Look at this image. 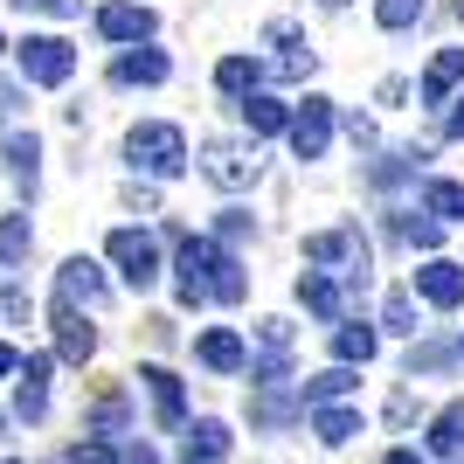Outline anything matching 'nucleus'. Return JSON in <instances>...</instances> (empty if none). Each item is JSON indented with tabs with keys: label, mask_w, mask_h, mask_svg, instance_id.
Here are the masks:
<instances>
[{
	"label": "nucleus",
	"mask_w": 464,
	"mask_h": 464,
	"mask_svg": "<svg viewBox=\"0 0 464 464\" xmlns=\"http://www.w3.org/2000/svg\"><path fill=\"white\" fill-rule=\"evenodd\" d=\"M174 291L180 305H201V298H222V305H243L250 298V277H243V264H236V250H222L215 236H174Z\"/></svg>",
	"instance_id": "nucleus-1"
},
{
	"label": "nucleus",
	"mask_w": 464,
	"mask_h": 464,
	"mask_svg": "<svg viewBox=\"0 0 464 464\" xmlns=\"http://www.w3.org/2000/svg\"><path fill=\"white\" fill-rule=\"evenodd\" d=\"M305 264L312 271H326L333 285H368V271H374V256H368V236L353 229V222H340V229H312L305 236Z\"/></svg>",
	"instance_id": "nucleus-2"
},
{
	"label": "nucleus",
	"mask_w": 464,
	"mask_h": 464,
	"mask_svg": "<svg viewBox=\"0 0 464 464\" xmlns=\"http://www.w3.org/2000/svg\"><path fill=\"white\" fill-rule=\"evenodd\" d=\"M125 160H132L139 174H153V180H180L188 174V139H180V125H132L125 132Z\"/></svg>",
	"instance_id": "nucleus-3"
},
{
	"label": "nucleus",
	"mask_w": 464,
	"mask_h": 464,
	"mask_svg": "<svg viewBox=\"0 0 464 464\" xmlns=\"http://www.w3.org/2000/svg\"><path fill=\"white\" fill-rule=\"evenodd\" d=\"M14 56H21V77L49 83V91L77 77V49H70L63 35H28V42H14Z\"/></svg>",
	"instance_id": "nucleus-4"
},
{
	"label": "nucleus",
	"mask_w": 464,
	"mask_h": 464,
	"mask_svg": "<svg viewBox=\"0 0 464 464\" xmlns=\"http://www.w3.org/2000/svg\"><path fill=\"white\" fill-rule=\"evenodd\" d=\"M104 250H111L118 277H125L132 291H153V285H160V243H153L146 229H111V243H104Z\"/></svg>",
	"instance_id": "nucleus-5"
},
{
	"label": "nucleus",
	"mask_w": 464,
	"mask_h": 464,
	"mask_svg": "<svg viewBox=\"0 0 464 464\" xmlns=\"http://www.w3.org/2000/svg\"><path fill=\"white\" fill-rule=\"evenodd\" d=\"M285 139H291L298 160H326V146H333V97H305V104L285 118Z\"/></svg>",
	"instance_id": "nucleus-6"
},
{
	"label": "nucleus",
	"mask_w": 464,
	"mask_h": 464,
	"mask_svg": "<svg viewBox=\"0 0 464 464\" xmlns=\"http://www.w3.org/2000/svg\"><path fill=\"white\" fill-rule=\"evenodd\" d=\"M201 174L215 180V188H250L256 180V153L250 146H236V139H208V146H201Z\"/></svg>",
	"instance_id": "nucleus-7"
},
{
	"label": "nucleus",
	"mask_w": 464,
	"mask_h": 464,
	"mask_svg": "<svg viewBox=\"0 0 464 464\" xmlns=\"http://www.w3.org/2000/svg\"><path fill=\"white\" fill-rule=\"evenodd\" d=\"M14 374H21L14 382V416L21 423H42V416H49V353H28Z\"/></svg>",
	"instance_id": "nucleus-8"
},
{
	"label": "nucleus",
	"mask_w": 464,
	"mask_h": 464,
	"mask_svg": "<svg viewBox=\"0 0 464 464\" xmlns=\"http://www.w3.org/2000/svg\"><path fill=\"white\" fill-rule=\"evenodd\" d=\"M139 382H146V395H153L160 430H180V423H188V395H180V374L174 368H139Z\"/></svg>",
	"instance_id": "nucleus-9"
},
{
	"label": "nucleus",
	"mask_w": 464,
	"mask_h": 464,
	"mask_svg": "<svg viewBox=\"0 0 464 464\" xmlns=\"http://www.w3.org/2000/svg\"><path fill=\"white\" fill-rule=\"evenodd\" d=\"M194 361H201V368H215V374H243V368H250V347H243V333L215 326V333H201V340H194Z\"/></svg>",
	"instance_id": "nucleus-10"
},
{
	"label": "nucleus",
	"mask_w": 464,
	"mask_h": 464,
	"mask_svg": "<svg viewBox=\"0 0 464 464\" xmlns=\"http://www.w3.org/2000/svg\"><path fill=\"white\" fill-rule=\"evenodd\" d=\"M160 21L153 7H132V0H111V7H97V35L104 42H146Z\"/></svg>",
	"instance_id": "nucleus-11"
},
{
	"label": "nucleus",
	"mask_w": 464,
	"mask_h": 464,
	"mask_svg": "<svg viewBox=\"0 0 464 464\" xmlns=\"http://www.w3.org/2000/svg\"><path fill=\"white\" fill-rule=\"evenodd\" d=\"M416 291H423L437 312H458V305H464V264H444V256H430L423 271H416Z\"/></svg>",
	"instance_id": "nucleus-12"
},
{
	"label": "nucleus",
	"mask_w": 464,
	"mask_h": 464,
	"mask_svg": "<svg viewBox=\"0 0 464 464\" xmlns=\"http://www.w3.org/2000/svg\"><path fill=\"white\" fill-rule=\"evenodd\" d=\"M374 347H382V333H374L368 319H340V333H333V368H368Z\"/></svg>",
	"instance_id": "nucleus-13"
},
{
	"label": "nucleus",
	"mask_w": 464,
	"mask_h": 464,
	"mask_svg": "<svg viewBox=\"0 0 464 464\" xmlns=\"http://www.w3.org/2000/svg\"><path fill=\"white\" fill-rule=\"evenodd\" d=\"M56 353L70 361V368H83V361L97 353V333L83 326V312H77V305H63V298H56Z\"/></svg>",
	"instance_id": "nucleus-14"
},
{
	"label": "nucleus",
	"mask_w": 464,
	"mask_h": 464,
	"mask_svg": "<svg viewBox=\"0 0 464 464\" xmlns=\"http://www.w3.org/2000/svg\"><path fill=\"white\" fill-rule=\"evenodd\" d=\"M56 298L63 305H97V298H104V277H97L91 256H70V264L56 271Z\"/></svg>",
	"instance_id": "nucleus-15"
},
{
	"label": "nucleus",
	"mask_w": 464,
	"mask_h": 464,
	"mask_svg": "<svg viewBox=\"0 0 464 464\" xmlns=\"http://www.w3.org/2000/svg\"><path fill=\"white\" fill-rule=\"evenodd\" d=\"M229 458V423L222 416H201L188 430V444H180V464H222Z\"/></svg>",
	"instance_id": "nucleus-16"
},
{
	"label": "nucleus",
	"mask_w": 464,
	"mask_h": 464,
	"mask_svg": "<svg viewBox=\"0 0 464 464\" xmlns=\"http://www.w3.org/2000/svg\"><path fill=\"white\" fill-rule=\"evenodd\" d=\"M0 167L21 180V188L35 194V180H42V146H35V132H14V139H0Z\"/></svg>",
	"instance_id": "nucleus-17"
},
{
	"label": "nucleus",
	"mask_w": 464,
	"mask_h": 464,
	"mask_svg": "<svg viewBox=\"0 0 464 464\" xmlns=\"http://www.w3.org/2000/svg\"><path fill=\"white\" fill-rule=\"evenodd\" d=\"M458 83H464V49H444V56L423 70V104H450Z\"/></svg>",
	"instance_id": "nucleus-18"
},
{
	"label": "nucleus",
	"mask_w": 464,
	"mask_h": 464,
	"mask_svg": "<svg viewBox=\"0 0 464 464\" xmlns=\"http://www.w3.org/2000/svg\"><path fill=\"white\" fill-rule=\"evenodd\" d=\"M298 305H305L312 319H333V326H340V285H333L326 271H305V277H298Z\"/></svg>",
	"instance_id": "nucleus-19"
},
{
	"label": "nucleus",
	"mask_w": 464,
	"mask_h": 464,
	"mask_svg": "<svg viewBox=\"0 0 464 464\" xmlns=\"http://www.w3.org/2000/svg\"><path fill=\"white\" fill-rule=\"evenodd\" d=\"M353 388H361V374H353V368H326V374H312V382L298 388V402H312V409H326V402H347Z\"/></svg>",
	"instance_id": "nucleus-20"
},
{
	"label": "nucleus",
	"mask_w": 464,
	"mask_h": 464,
	"mask_svg": "<svg viewBox=\"0 0 464 464\" xmlns=\"http://www.w3.org/2000/svg\"><path fill=\"white\" fill-rule=\"evenodd\" d=\"M167 70H174V63L160 56V49H125V56L111 63L118 83H167Z\"/></svg>",
	"instance_id": "nucleus-21"
},
{
	"label": "nucleus",
	"mask_w": 464,
	"mask_h": 464,
	"mask_svg": "<svg viewBox=\"0 0 464 464\" xmlns=\"http://www.w3.org/2000/svg\"><path fill=\"white\" fill-rule=\"evenodd\" d=\"M271 42L285 49V56H277V77H312V63H319V56L298 42V28H291V21H271Z\"/></svg>",
	"instance_id": "nucleus-22"
},
{
	"label": "nucleus",
	"mask_w": 464,
	"mask_h": 464,
	"mask_svg": "<svg viewBox=\"0 0 464 464\" xmlns=\"http://www.w3.org/2000/svg\"><path fill=\"white\" fill-rule=\"evenodd\" d=\"M312 437H319V444H347V437H361V409L326 402L319 416H312Z\"/></svg>",
	"instance_id": "nucleus-23"
},
{
	"label": "nucleus",
	"mask_w": 464,
	"mask_h": 464,
	"mask_svg": "<svg viewBox=\"0 0 464 464\" xmlns=\"http://www.w3.org/2000/svg\"><path fill=\"white\" fill-rule=\"evenodd\" d=\"M28 250H35V222L28 215H0V271H14Z\"/></svg>",
	"instance_id": "nucleus-24"
},
{
	"label": "nucleus",
	"mask_w": 464,
	"mask_h": 464,
	"mask_svg": "<svg viewBox=\"0 0 464 464\" xmlns=\"http://www.w3.org/2000/svg\"><path fill=\"white\" fill-rule=\"evenodd\" d=\"M285 118H291V104H277V97H243V125H250V139H271V132H285Z\"/></svg>",
	"instance_id": "nucleus-25"
},
{
	"label": "nucleus",
	"mask_w": 464,
	"mask_h": 464,
	"mask_svg": "<svg viewBox=\"0 0 464 464\" xmlns=\"http://www.w3.org/2000/svg\"><path fill=\"white\" fill-rule=\"evenodd\" d=\"M298 409H305L298 395H285V388H264V395H256V409H250V423H256V430H285Z\"/></svg>",
	"instance_id": "nucleus-26"
},
{
	"label": "nucleus",
	"mask_w": 464,
	"mask_h": 464,
	"mask_svg": "<svg viewBox=\"0 0 464 464\" xmlns=\"http://www.w3.org/2000/svg\"><path fill=\"white\" fill-rule=\"evenodd\" d=\"M256 77H264V63H256V56H222V63H215V83H222L229 97H250Z\"/></svg>",
	"instance_id": "nucleus-27"
},
{
	"label": "nucleus",
	"mask_w": 464,
	"mask_h": 464,
	"mask_svg": "<svg viewBox=\"0 0 464 464\" xmlns=\"http://www.w3.org/2000/svg\"><path fill=\"white\" fill-rule=\"evenodd\" d=\"M430 450H437V458H458V450H464V402L437 409V423H430Z\"/></svg>",
	"instance_id": "nucleus-28"
},
{
	"label": "nucleus",
	"mask_w": 464,
	"mask_h": 464,
	"mask_svg": "<svg viewBox=\"0 0 464 464\" xmlns=\"http://www.w3.org/2000/svg\"><path fill=\"white\" fill-rule=\"evenodd\" d=\"M423 215H437V222H464V180H430V188H423Z\"/></svg>",
	"instance_id": "nucleus-29"
},
{
	"label": "nucleus",
	"mask_w": 464,
	"mask_h": 464,
	"mask_svg": "<svg viewBox=\"0 0 464 464\" xmlns=\"http://www.w3.org/2000/svg\"><path fill=\"white\" fill-rule=\"evenodd\" d=\"M395 236H402L409 250H437V243H444V222H437V215H395Z\"/></svg>",
	"instance_id": "nucleus-30"
},
{
	"label": "nucleus",
	"mask_w": 464,
	"mask_h": 464,
	"mask_svg": "<svg viewBox=\"0 0 464 464\" xmlns=\"http://www.w3.org/2000/svg\"><path fill=\"white\" fill-rule=\"evenodd\" d=\"M382 333H416V298L409 291H388L382 298Z\"/></svg>",
	"instance_id": "nucleus-31"
},
{
	"label": "nucleus",
	"mask_w": 464,
	"mask_h": 464,
	"mask_svg": "<svg viewBox=\"0 0 464 464\" xmlns=\"http://www.w3.org/2000/svg\"><path fill=\"white\" fill-rule=\"evenodd\" d=\"M374 21H382V28H416V21H423V0H374Z\"/></svg>",
	"instance_id": "nucleus-32"
},
{
	"label": "nucleus",
	"mask_w": 464,
	"mask_h": 464,
	"mask_svg": "<svg viewBox=\"0 0 464 464\" xmlns=\"http://www.w3.org/2000/svg\"><path fill=\"white\" fill-rule=\"evenodd\" d=\"M111 430H125V395H104L91 409V437H111Z\"/></svg>",
	"instance_id": "nucleus-33"
},
{
	"label": "nucleus",
	"mask_w": 464,
	"mask_h": 464,
	"mask_svg": "<svg viewBox=\"0 0 464 464\" xmlns=\"http://www.w3.org/2000/svg\"><path fill=\"white\" fill-rule=\"evenodd\" d=\"M243 236H250V215H243V208H222V222H215V243L229 250V243H243Z\"/></svg>",
	"instance_id": "nucleus-34"
},
{
	"label": "nucleus",
	"mask_w": 464,
	"mask_h": 464,
	"mask_svg": "<svg viewBox=\"0 0 464 464\" xmlns=\"http://www.w3.org/2000/svg\"><path fill=\"white\" fill-rule=\"evenodd\" d=\"M70 464H118V450L104 444V437H83V444L70 450Z\"/></svg>",
	"instance_id": "nucleus-35"
},
{
	"label": "nucleus",
	"mask_w": 464,
	"mask_h": 464,
	"mask_svg": "<svg viewBox=\"0 0 464 464\" xmlns=\"http://www.w3.org/2000/svg\"><path fill=\"white\" fill-rule=\"evenodd\" d=\"M444 361H458V347H416L409 353V374H430V368H444Z\"/></svg>",
	"instance_id": "nucleus-36"
},
{
	"label": "nucleus",
	"mask_w": 464,
	"mask_h": 464,
	"mask_svg": "<svg viewBox=\"0 0 464 464\" xmlns=\"http://www.w3.org/2000/svg\"><path fill=\"white\" fill-rule=\"evenodd\" d=\"M14 7H21V14H63V21L83 14V0H14Z\"/></svg>",
	"instance_id": "nucleus-37"
},
{
	"label": "nucleus",
	"mask_w": 464,
	"mask_h": 464,
	"mask_svg": "<svg viewBox=\"0 0 464 464\" xmlns=\"http://www.w3.org/2000/svg\"><path fill=\"white\" fill-rule=\"evenodd\" d=\"M264 347H271V353L291 347V319H264Z\"/></svg>",
	"instance_id": "nucleus-38"
},
{
	"label": "nucleus",
	"mask_w": 464,
	"mask_h": 464,
	"mask_svg": "<svg viewBox=\"0 0 464 464\" xmlns=\"http://www.w3.org/2000/svg\"><path fill=\"white\" fill-rule=\"evenodd\" d=\"M118 464H160V450L153 444H125V450H118Z\"/></svg>",
	"instance_id": "nucleus-39"
},
{
	"label": "nucleus",
	"mask_w": 464,
	"mask_h": 464,
	"mask_svg": "<svg viewBox=\"0 0 464 464\" xmlns=\"http://www.w3.org/2000/svg\"><path fill=\"white\" fill-rule=\"evenodd\" d=\"M0 305H7V319H28V291L7 285V298H0Z\"/></svg>",
	"instance_id": "nucleus-40"
},
{
	"label": "nucleus",
	"mask_w": 464,
	"mask_h": 464,
	"mask_svg": "<svg viewBox=\"0 0 464 464\" xmlns=\"http://www.w3.org/2000/svg\"><path fill=\"white\" fill-rule=\"evenodd\" d=\"M21 111V83H0V118H14Z\"/></svg>",
	"instance_id": "nucleus-41"
},
{
	"label": "nucleus",
	"mask_w": 464,
	"mask_h": 464,
	"mask_svg": "<svg viewBox=\"0 0 464 464\" xmlns=\"http://www.w3.org/2000/svg\"><path fill=\"white\" fill-rule=\"evenodd\" d=\"M444 132H450V139H464V97H458V104H450V118H444Z\"/></svg>",
	"instance_id": "nucleus-42"
},
{
	"label": "nucleus",
	"mask_w": 464,
	"mask_h": 464,
	"mask_svg": "<svg viewBox=\"0 0 464 464\" xmlns=\"http://www.w3.org/2000/svg\"><path fill=\"white\" fill-rule=\"evenodd\" d=\"M14 368H21V353L7 347V340H0V382H7V374H14Z\"/></svg>",
	"instance_id": "nucleus-43"
},
{
	"label": "nucleus",
	"mask_w": 464,
	"mask_h": 464,
	"mask_svg": "<svg viewBox=\"0 0 464 464\" xmlns=\"http://www.w3.org/2000/svg\"><path fill=\"white\" fill-rule=\"evenodd\" d=\"M382 464H423V458H416V450H388Z\"/></svg>",
	"instance_id": "nucleus-44"
},
{
	"label": "nucleus",
	"mask_w": 464,
	"mask_h": 464,
	"mask_svg": "<svg viewBox=\"0 0 464 464\" xmlns=\"http://www.w3.org/2000/svg\"><path fill=\"white\" fill-rule=\"evenodd\" d=\"M319 7H347V0H319Z\"/></svg>",
	"instance_id": "nucleus-45"
},
{
	"label": "nucleus",
	"mask_w": 464,
	"mask_h": 464,
	"mask_svg": "<svg viewBox=\"0 0 464 464\" xmlns=\"http://www.w3.org/2000/svg\"><path fill=\"white\" fill-rule=\"evenodd\" d=\"M0 464H21V458H0Z\"/></svg>",
	"instance_id": "nucleus-46"
},
{
	"label": "nucleus",
	"mask_w": 464,
	"mask_h": 464,
	"mask_svg": "<svg viewBox=\"0 0 464 464\" xmlns=\"http://www.w3.org/2000/svg\"><path fill=\"white\" fill-rule=\"evenodd\" d=\"M458 21H464V0H458Z\"/></svg>",
	"instance_id": "nucleus-47"
},
{
	"label": "nucleus",
	"mask_w": 464,
	"mask_h": 464,
	"mask_svg": "<svg viewBox=\"0 0 464 464\" xmlns=\"http://www.w3.org/2000/svg\"><path fill=\"white\" fill-rule=\"evenodd\" d=\"M458 353H464V340H458Z\"/></svg>",
	"instance_id": "nucleus-48"
},
{
	"label": "nucleus",
	"mask_w": 464,
	"mask_h": 464,
	"mask_svg": "<svg viewBox=\"0 0 464 464\" xmlns=\"http://www.w3.org/2000/svg\"><path fill=\"white\" fill-rule=\"evenodd\" d=\"M0 49H7V42H0Z\"/></svg>",
	"instance_id": "nucleus-49"
}]
</instances>
